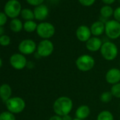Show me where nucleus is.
I'll use <instances>...</instances> for the list:
<instances>
[{"label":"nucleus","instance_id":"36","mask_svg":"<svg viewBox=\"0 0 120 120\" xmlns=\"http://www.w3.org/2000/svg\"><path fill=\"white\" fill-rule=\"evenodd\" d=\"M73 120H81V119H77V118H75V119H74Z\"/></svg>","mask_w":120,"mask_h":120},{"label":"nucleus","instance_id":"18","mask_svg":"<svg viewBox=\"0 0 120 120\" xmlns=\"http://www.w3.org/2000/svg\"><path fill=\"white\" fill-rule=\"evenodd\" d=\"M23 28V24L19 19H14L10 22V28L14 33L20 32Z\"/></svg>","mask_w":120,"mask_h":120},{"label":"nucleus","instance_id":"20","mask_svg":"<svg viewBox=\"0 0 120 120\" xmlns=\"http://www.w3.org/2000/svg\"><path fill=\"white\" fill-rule=\"evenodd\" d=\"M21 16L26 21H33L35 19L33 11H32L30 9H28V8L22 9V11L21 12Z\"/></svg>","mask_w":120,"mask_h":120},{"label":"nucleus","instance_id":"14","mask_svg":"<svg viewBox=\"0 0 120 120\" xmlns=\"http://www.w3.org/2000/svg\"><path fill=\"white\" fill-rule=\"evenodd\" d=\"M35 19L38 21H44L45 20L49 15V9L45 4H41L35 7L34 10Z\"/></svg>","mask_w":120,"mask_h":120},{"label":"nucleus","instance_id":"23","mask_svg":"<svg viewBox=\"0 0 120 120\" xmlns=\"http://www.w3.org/2000/svg\"><path fill=\"white\" fill-rule=\"evenodd\" d=\"M112 98H113V95L110 91H105L100 95V100L103 103H108L111 102V100H112Z\"/></svg>","mask_w":120,"mask_h":120},{"label":"nucleus","instance_id":"37","mask_svg":"<svg viewBox=\"0 0 120 120\" xmlns=\"http://www.w3.org/2000/svg\"><path fill=\"white\" fill-rule=\"evenodd\" d=\"M119 67H120V62H119Z\"/></svg>","mask_w":120,"mask_h":120},{"label":"nucleus","instance_id":"4","mask_svg":"<svg viewBox=\"0 0 120 120\" xmlns=\"http://www.w3.org/2000/svg\"><path fill=\"white\" fill-rule=\"evenodd\" d=\"M105 33L111 40H116L120 37V23L116 20H109L105 23Z\"/></svg>","mask_w":120,"mask_h":120},{"label":"nucleus","instance_id":"1","mask_svg":"<svg viewBox=\"0 0 120 120\" xmlns=\"http://www.w3.org/2000/svg\"><path fill=\"white\" fill-rule=\"evenodd\" d=\"M74 103L72 100L67 96H61L55 100L53 103V111L55 114L63 116L69 114L73 109Z\"/></svg>","mask_w":120,"mask_h":120},{"label":"nucleus","instance_id":"21","mask_svg":"<svg viewBox=\"0 0 120 120\" xmlns=\"http://www.w3.org/2000/svg\"><path fill=\"white\" fill-rule=\"evenodd\" d=\"M97 120H114V116L111 112L102 110L98 114Z\"/></svg>","mask_w":120,"mask_h":120},{"label":"nucleus","instance_id":"29","mask_svg":"<svg viewBox=\"0 0 120 120\" xmlns=\"http://www.w3.org/2000/svg\"><path fill=\"white\" fill-rule=\"evenodd\" d=\"M7 21V16L5 14V13L0 12V26H3L6 24Z\"/></svg>","mask_w":120,"mask_h":120},{"label":"nucleus","instance_id":"8","mask_svg":"<svg viewBox=\"0 0 120 120\" xmlns=\"http://www.w3.org/2000/svg\"><path fill=\"white\" fill-rule=\"evenodd\" d=\"M54 51V44L49 40H42L37 47V53L40 56L47 57L52 54Z\"/></svg>","mask_w":120,"mask_h":120},{"label":"nucleus","instance_id":"35","mask_svg":"<svg viewBox=\"0 0 120 120\" xmlns=\"http://www.w3.org/2000/svg\"><path fill=\"white\" fill-rule=\"evenodd\" d=\"M2 59H1V58H0V67H2Z\"/></svg>","mask_w":120,"mask_h":120},{"label":"nucleus","instance_id":"16","mask_svg":"<svg viewBox=\"0 0 120 120\" xmlns=\"http://www.w3.org/2000/svg\"><path fill=\"white\" fill-rule=\"evenodd\" d=\"M75 114L77 119L83 120L89 116L90 114V109L88 105H82L76 109Z\"/></svg>","mask_w":120,"mask_h":120},{"label":"nucleus","instance_id":"31","mask_svg":"<svg viewBox=\"0 0 120 120\" xmlns=\"http://www.w3.org/2000/svg\"><path fill=\"white\" fill-rule=\"evenodd\" d=\"M116 0H102V2L105 4V5H109L110 6L111 4H114Z\"/></svg>","mask_w":120,"mask_h":120},{"label":"nucleus","instance_id":"24","mask_svg":"<svg viewBox=\"0 0 120 120\" xmlns=\"http://www.w3.org/2000/svg\"><path fill=\"white\" fill-rule=\"evenodd\" d=\"M110 92L112 93L113 97L116 98H120V83L112 85L110 89Z\"/></svg>","mask_w":120,"mask_h":120},{"label":"nucleus","instance_id":"6","mask_svg":"<svg viewBox=\"0 0 120 120\" xmlns=\"http://www.w3.org/2000/svg\"><path fill=\"white\" fill-rule=\"evenodd\" d=\"M37 34L43 40H49L55 33L54 26L49 22H42L38 25Z\"/></svg>","mask_w":120,"mask_h":120},{"label":"nucleus","instance_id":"27","mask_svg":"<svg viewBox=\"0 0 120 120\" xmlns=\"http://www.w3.org/2000/svg\"><path fill=\"white\" fill-rule=\"evenodd\" d=\"M79 2L83 7H91L95 2V0H78Z\"/></svg>","mask_w":120,"mask_h":120},{"label":"nucleus","instance_id":"12","mask_svg":"<svg viewBox=\"0 0 120 120\" xmlns=\"http://www.w3.org/2000/svg\"><path fill=\"white\" fill-rule=\"evenodd\" d=\"M105 81L111 85L120 83V69L117 68H111L105 74Z\"/></svg>","mask_w":120,"mask_h":120},{"label":"nucleus","instance_id":"33","mask_svg":"<svg viewBox=\"0 0 120 120\" xmlns=\"http://www.w3.org/2000/svg\"><path fill=\"white\" fill-rule=\"evenodd\" d=\"M62 117V120H73L74 119H72V117L69 114L64 115Z\"/></svg>","mask_w":120,"mask_h":120},{"label":"nucleus","instance_id":"25","mask_svg":"<svg viewBox=\"0 0 120 120\" xmlns=\"http://www.w3.org/2000/svg\"><path fill=\"white\" fill-rule=\"evenodd\" d=\"M0 120H16V117L10 112H4L0 114Z\"/></svg>","mask_w":120,"mask_h":120},{"label":"nucleus","instance_id":"3","mask_svg":"<svg viewBox=\"0 0 120 120\" xmlns=\"http://www.w3.org/2000/svg\"><path fill=\"white\" fill-rule=\"evenodd\" d=\"M100 51L102 56L107 61H112L117 57L118 55L117 46L110 41L104 42Z\"/></svg>","mask_w":120,"mask_h":120},{"label":"nucleus","instance_id":"2","mask_svg":"<svg viewBox=\"0 0 120 120\" xmlns=\"http://www.w3.org/2000/svg\"><path fill=\"white\" fill-rule=\"evenodd\" d=\"M95 64V59L90 54H82L76 60V68L83 72H87L93 69Z\"/></svg>","mask_w":120,"mask_h":120},{"label":"nucleus","instance_id":"5","mask_svg":"<svg viewBox=\"0 0 120 120\" xmlns=\"http://www.w3.org/2000/svg\"><path fill=\"white\" fill-rule=\"evenodd\" d=\"M4 10L8 17L14 19H16L21 14L22 7L18 0H9L4 6Z\"/></svg>","mask_w":120,"mask_h":120},{"label":"nucleus","instance_id":"30","mask_svg":"<svg viewBox=\"0 0 120 120\" xmlns=\"http://www.w3.org/2000/svg\"><path fill=\"white\" fill-rule=\"evenodd\" d=\"M113 16H114V20L120 23V7H118L117 8L114 9Z\"/></svg>","mask_w":120,"mask_h":120},{"label":"nucleus","instance_id":"7","mask_svg":"<svg viewBox=\"0 0 120 120\" xmlns=\"http://www.w3.org/2000/svg\"><path fill=\"white\" fill-rule=\"evenodd\" d=\"M6 105L10 112L20 113L26 107V103L22 98L15 97L9 99L6 102Z\"/></svg>","mask_w":120,"mask_h":120},{"label":"nucleus","instance_id":"15","mask_svg":"<svg viewBox=\"0 0 120 120\" xmlns=\"http://www.w3.org/2000/svg\"><path fill=\"white\" fill-rule=\"evenodd\" d=\"M105 23L101 21H97L92 23L91 26L90 27L91 34L95 37H99L105 33Z\"/></svg>","mask_w":120,"mask_h":120},{"label":"nucleus","instance_id":"19","mask_svg":"<svg viewBox=\"0 0 120 120\" xmlns=\"http://www.w3.org/2000/svg\"><path fill=\"white\" fill-rule=\"evenodd\" d=\"M114 9L111 6L109 5H105L102 7H101L100 11V14L101 17L104 18V19H108L111 16H113L114 14Z\"/></svg>","mask_w":120,"mask_h":120},{"label":"nucleus","instance_id":"17","mask_svg":"<svg viewBox=\"0 0 120 120\" xmlns=\"http://www.w3.org/2000/svg\"><path fill=\"white\" fill-rule=\"evenodd\" d=\"M11 95V88L8 84H3L0 86V98L3 102H7Z\"/></svg>","mask_w":120,"mask_h":120},{"label":"nucleus","instance_id":"9","mask_svg":"<svg viewBox=\"0 0 120 120\" xmlns=\"http://www.w3.org/2000/svg\"><path fill=\"white\" fill-rule=\"evenodd\" d=\"M37 49L36 43L30 39L21 41L19 45V50L23 54H31Z\"/></svg>","mask_w":120,"mask_h":120},{"label":"nucleus","instance_id":"26","mask_svg":"<svg viewBox=\"0 0 120 120\" xmlns=\"http://www.w3.org/2000/svg\"><path fill=\"white\" fill-rule=\"evenodd\" d=\"M11 39L9 36L7 35H3L2 36H0V45L2 46H7L10 44Z\"/></svg>","mask_w":120,"mask_h":120},{"label":"nucleus","instance_id":"10","mask_svg":"<svg viewBox=\"0 0 120 120\" xmlns=\"http://www.w3.org/2000/svg\"><path fill=\"white\" fill-rule=\"evenodd\" d=\"M10 63L14 69L21 70L27 65V60L23 54H14L10 58Z\"/></svg>","mask_w":120,"mask_h":120},{"label":"nucleus","instance_id":"34","mask_svg":"<svg viewBox=\"0 0 120 120\" xmlns=\"http://www.w3.org/2000/svg\"><path fill=\"white\" fill-rule=\"evenodd\" d=\"M4 33V28L2 27V26H0V35H3V33Z\"/></svg>","mask_w":120,"mask_h":120},{"label":"nucleus","instance_id":"13","mask_svg":"<svg viewBox=\"0 0 120 120\" xmlns=\"http://www.w3.org/2000/svg\"><path fill=\"white\" fill-rule=\"evenodd\" d=\"M102 44L103 43L100 38L98 37L93 36L86 42V47L88 51L95 52L100 50Z\"/></svg>","mask_w":120,"mask_h":120},{"label":"nucleus","instance_id":"22","mask_svg":"<svg viewBox=\"0 0 120 120\" xmlns=\"http://www.w3.org/2000/svg\"><path fill=\"white\" fill-rule=\"evenodd\" d=\"M38 24L33 21H27L23 24V29L28 33H33L37 30Z\"/></svg>","mask_w":120,"mask_h":120},{"label":"nucleus","instance_id":"11","mask_svg":"<svg viewBox=\"0 0 120 120\" xmlns=\"http://www.w3.org/2000/svg\"><path fill=\"white\" fill-rule=\"evenodd\" d=\"M76 35L77 39L82 42H86L91 38L90 28L85 25H81L79 26L76 31Z\"/></svg>","mask_w":120,"mask_h":120},{"label":"nucleus","instance_id":"38","mask_svg":"<svg viewBox=\"0 0 120 120\" xmlns=\"http://www.w3.org/2000/svg\"><path fill=\"white\" fill-rule=\"evenodd\" d=\"M119 107H120V103H119Z\"/></svg>","mask_w":120,"mask_h":120},{"label":"nucleus","instance_id":"32","mask_svg":"<svg viewBox=\"0 0 120 120\" xmlns=\"http://www.w3.org/2000/svg\"><path fill=\"white\" fill-rule=\"evenodd\" d=\"M49 120H62V116H59V115L55 114V115L52 116L49 119Z\"/></svg>","mask_w":120,"mask_h":120},{"label":"nucleus","instance_id":"28","mask_svg":"<svg viewBox=\"0 0 120 120\" xmlns=\"http://www.w3.org/2000/svg\"><path fill=\"white\" fill-rule=\"evenodd\" d=\"M44 1L45 0H26V2L28 4L33 6V7H35L42 4Z\"/></svg>","mask_w":120,"mask_h":120}]
</instances>
